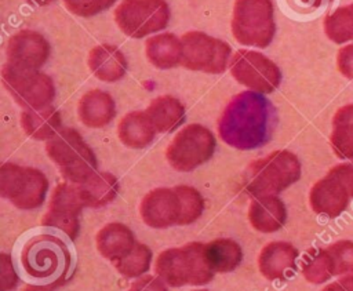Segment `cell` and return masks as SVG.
Instances as JSON below:
<instances>
[{
  "label": "cell",
  "mask_w": 353,
  "mask_h": 291,
  "mask_svg": "<svg viewBox=\"0 0 353 291\" xmlns=\"http://www.w3.org/2000/svg\"><path fill=\"white\" fill-rule=\"evenodd\" d=\"M276 121V109L263 94L243 91L226 105L218 121V132L229 146L250 150L268 143Z\"/></svg>",
  "instance_id": "cell-1"
},
{
  "label": "cell",
  "mask_w": 353,
  "mask_h": 291,
  "mask_svg": "<svg viewBox=\"0 0 353 291\" xmlns=\"http://www.w3.org/2000/svg\"><path fill=\"white\" fill-rule=\"evenodd\" d=\"M301 178V163L290 150H276L252 161L243 178L247 194L259 197L277 194Z\"/></svg>",
  "instance_id": "cell-2"
},
{
  "label": "cell",
  "mask_w": 353,
  "mask_h": 291,
  "mask_svg": "<svg viewBox=\"0 0 353 291\" xmlns=\"http://www.w3.org/2000/svg\"><path fill=\"white\" fill-rule=\"evenodd\" d=\"M154 270L170 287L203 285L214 277V272L204 258V244L196 241L160 252L154 262Z\"/></svg>",
  "instance_id": "cell-3"
},
{
  "label": "cell",
  "mask_w": 353,
  "mask_h": 291,
  "mask_svg": "<svg viewBox=\"0 0 353 291\" xmlns=\"http://www.w3.org/2000/svg\"><path fill=\"white\" fill-rule=\"evenodd\" d=\"M46 150L63 178L72 183L80 185L97 172V156L74 128H61L47 141Z\"/></svg>",
  "instance_id": "cell-4"
},
{
  "label": "cell",
  "mask_w": 353,
  "mask_h": 291,
  "mask_svg": "<svg viewBox=\"0 0 353 291\" xmlns=\"http://www.w3.org/2000/svg\"><path fill=\"white\" fill-rule=\"evenodd\" d=\"M72 257L68 245L57 236L37 234L30 237L21 251V265L23 270L36 280L57 281L63 280Z\"/></svg>",
  "instance_id": "cell-5"
},
{
  "label": "cell",
  "mask_w": 353,
  "mask_h": 291,
  "mask_svg": "<svg viewBox=\"0 0 353 291\" xmlns=\"http://www.w3.org/2000/svg\"><path fill=\"white\" fill-rule=\"evenodd\" d=\"M232 32L240 44L268 47L276 32L272 0H236Z\"/></svg>",
  "instance_id": "cell-6"
},
{
  "label": "cell",
  "mask_w": 353,
  "mask_h": 291,
  "mask_svg": "<svg viewBox=\"0 0 353 291\" xmlns=\"http://www.w3.org/2000/svg\"><path fill=\"white\" fill-rule=\"evenodd\" d=\"M48 179L37 168L4 163L0 167V193L21 210H33L44 203Z\"/></svg>",
  "instance_id": "cell-7"
},
{
  "label": "cell",
  "mask_w": 353,
  "mask_h": 291,
  "mask_svg": "<svg viewBox=\"0 0 353 291\" xmlns=\"http://www.w3.org/2000/svg\"><path fill=\"white\" fill-rule=\"evenodd\" d=\"M353 199V160L332 167L310 189L309 201L314 212L328 218L339 217Z\"/></svg>",
  "instance_id": "cell-8"
},
{
  "label": "cell",
  "mask_w": 353,
  "mask_h": 291,
  "mask_svg": "<svg viewBox=\"0 0 353 291\" xmlns=\"http://www.w3.org/2000/svg\"><path fill=\"white\" fill-rule=\"evenodd\" d=\"M1 79L6 90L23 109L50 106L55 98L52 79L39 69H25L6 63Z\"/></svg>",
  "instance_id": "cell-9"
},
{
  "label": "cell",
  "mask_w": 353,
  "mask_h": 291,
  "mask_svg": "<svg viewBox=\"0 0 353 291\" xmlns=\"http://www.w3.org/2000/svg\"><path fill=\"white\" fill-rule=\"evenodd\" d=\"M170 19L165 0H123L114 10V21L120 30L141 39L164 29Z\"/></svg>",
  "instance_id": "cell-10"
},
{
  "label": "cell",
  "mask_w": 353,
  "mask_h": 291,
  "mask_svg": "<svg viewBox=\"0 0 353 291\" xmlns=\"http://www.w3.org/2000/svg\"><path fill=\"white\" fill-rule=\"evenodd\" d=\"M215 150L212 132L201 124L183 127L165 150L168 163L176 171H192L208 161Z\"/></svg>",
  "instance_id": "cell-11"
},
{
  "label": "cell",
  "mask_w": 353,
  "mask_h": 291,
  "mask_svg": "<svg viewBox=\"0 0 353 291\" xmlns=\"http://www.w3.org/2000/svg\"><path fill=\"white\" fill-rule=\"evenodd\" d=\"M181 41L182 66L190 70L212 74L225 72L232 52L230 46L226 41L197 30L185 33L181 37Z\"/></svg>",
  "instance_id": "cell-12"
},
{
  "label": "cell",
  "mask_w": 353,
  "mask_h": 291,
  "mask_svg": "<svg viewBox=\"0 0 353 291\" xmlns=\"http://www.w3.org/2000/svg\"><path fill=\"white\" fill-rule=\"evenodd\" d=\"M230 73L240 84L259 94L273 92L281 81L279 66L263 54L251 50L234 52L230 61Z\"/></svg>",
  "instance_id": "cell-13"
},
{
  "label": "cell",
  "mask_w": 353,
  "mask_h": 291,
  "mask_svg": "<svg viewBox=\"0 0 353 291\" xmlns=\"http://www.w3.org/2000/svg\"><path fill=\"white\" fill-rule=\"evenodd\" d=\"M84 207L79 188L76 183H59L50 199L48 210L44 214L41 223L55 228L69 239H76L79 234V215Z\"/></svg>",
  "instance_id": "cell-14"
},
{
  "label": "cell",
  "mask_w": 353,
  "mask_h": 291,
  "mask_svg": "<svg viewBox=\"0 0 353 291\" xmlns=\"http://www.w3.org/2000/svg\"><path fill=\"white\" fill-rule=\"evenodd\" d=\"M142 221L154 229L179 225L182 201L175 188H157L145 194L139 205Z\"/></svg>",
  "instance_id": "cell-15"
},
{
  "label": "cell",
  "mask_w": 353,
  "mask_h": 291,
  "mask_svg": "<svg viewBox=\"0 0 353 291\" xmlns=\"http://www.w3.org/2000/svg\"><path fill=\"white\" fill-rule=\"evenodd\" d=\"M7 63L25 69L41 68L50 55V44L39 32L23 29L12 34L6 48Z\"/></svg>",
  "instance_id": "cell-16"
},
{
  "label": "cell",
  "mask_w": 353,
  "mask_h": 291,
  "mask_svg": "<svg viewBox=\"0 0 353 291\" xmlns=\"http://www.w3.org/2000/svg\"><path fill=\"white\" fill-rule=\"evenodd\" d=\"M299 251L287 241H272L266 244L259 257L258 268L261 274L273 281L284 280L294 274Z\"/></svg>",
  "instance_id": "cell-17"
},
{
  "label": "cell",
  "mask_w": 353,
  "mask_h": 291,
  "mask_svg": "<svg viewBox=\"0 0 353 291\" xmlns=\"http://www.w3.org/2000/svg\"><path fill=\"white\" fill-rule=\"evenodd\" d=\"M248 219L254 229L262 233H272L283 228L287 219V210L276 194L254 197L248 208Z\"/></svg>",
  "instance_id": "cell-18"
},
{
  "label": "cell",
  "mask_w": 353,
  "mask_h": 291,
  "mask_svg": "<svg viewBox=\"0 0 353 291\" xmlns=\"http://www.w3.org/2000/svg\"><path fill=\"white\" fill-rule=\"evenodd\" d=\"M88 66L97 79L112 83L125 74L127 61L119 47L105 43L90 51Z\"/></svg>",
  "instance_id": "cell-19"
},
{
  "label": "cell",
  "mask_w": 353,
  "mask_h": 291,
  "mask_svg": "<svg viewBox=\"0 0 353 291\" xmlns=\"http://www.w3.org/2000/svg\"><path fill=\"white\" fill-rule=\"evenodd\" d=\"M95 243L97 250L103 258L116 262L124 258L134 248L135 237L127 225L112 222L105 225L97 233Z\"/></svg>",
  "instance_id": "cell-20"
},
{
  "label": "cell",
  "mask_w": 353,
  "mask_h": 291,
  "mask_svg": "<svg viewBox=\"0 0 353 291\" xmlns=\"http://www.w3.org/2000/svg\"><path fill=\"white\" fill-rule=\"evenodd\" d=\"M116 114L114 101L110 94L101 90L85 92L79 102V117L84 126L91 128L105 127Z\"/></svg>",
  "instance_id": "cell-21"
},
{
  "label": "cell",
  "mask_w": 353,
  "mask_h": 291,
  "mask_svg": "<svg viewBox=\"0 0 353 291\" xmlns=\"http://www.w3.org/2000/svg\"><path fill=\"white\" fill-rule=\"evenodd\" d=\"M61 113L54 106L40 109H25L21 113L23 131L37 141H48L61 130Z\"/></svg>",
  "instance_id": "cell-22"
},
{
  "label": "cell",
  "mask_w": 353,
  "mask_h": 291,
  "mask_svg": "<svg viewBox=\"0 0 353 291\" xmlns=\"http://www.w3.org/2000/svg\"><path fill=\"white\" fill-rule=\"evenodd\" d=\"M145 52L153 66L170 69L182 61V41L172 33H160L146 40Z\"/></svg>",
  "instance_id": "cell-23"
},
{
  "label": "cell",
  "mask_w": 353,
  "mask_h": 291,
  "mask_svg": "<svg viewBox=\"0 0 353 291\" xmlns=\"http://www.w3.org/2000/svg\"><path fill=\"white\" fill-rule=\"evenodd\" d=\"M146 114L156 131L170 132L183 123L185 106L175 97L161 95L149 103Z\"/></svg>",
  "instance_id": "cell-24"
},
{
  "label": "cell",
  "mask_w": 353,
  "mask_h": 291,
  "mask_svg": "<svg viewBox=\"0 0 353 291\" xmlns=\"http://www.w3.org/2000/svg\"><path fill=\"white\" fill-rule=\"evenodd\" d=\"M117 134L125 146L141 149L153 141L156 128L146 112H130L119 121Z\"/></svg>",
  "instance_id": "cell-25"
},
{
  "label": "cell",
  "mask_w": 353,
  "mask_h": 291,
  "mask_svg": "<svg viewBox=\"0 0 353 291\" xmlns=\"http://www.w3.org/2000/svg\"><path fill=\"white\" fill-rule=\"evenodd\" d=\"M204 258L214 273H228L240 265L243 250L232 239H216L204 244Z\"/></svg>",
  "instance_id": "cell-26"
},
{
  "label": "cell",
  "mask_w": 353,
  "mask_h": 291,
  "mask_svg": "<svg viewBox=\"0 0 353 291\" xmlns=\"http://www.w3.org/2000/svg\"><path fill=\"white\" fill-rule=\"evenodd\" d=\"M84 207L98 208L110 203L117 192V178L110 172H95L85 182L77 185Z\"/></svg>",
  "instance_id": "cell-27"
},
{
  "label": "cell",
  "mask_w": 353,
  "mask_h": 291,
  "mask_svg": "<svg viewBox=\"0 0 353 291\" xmlns=\"http://www.w3.org/2000/svg\"><path fill=\"white\" fill-rule=\"evenodd\" d=\"M330 143L336 157L353 159V103L339 108L334 114Z\"/></svg>",
  "instance_id": "cell-28"
},
{
  "label": "cell",
  "mask_w": 353,
  "mask_h": 291,
  "mask_svg": "<svg viewBox=\"0 0 353 291\" xmlns=\"http://www.w3.org/2000/svg\"><path fill=\"white\" fill-rule=\"evenodd\" d=\"M301 269L303 277L313 284H321L330 280L334 273V263L327 248H310L305 252Z\"/></svg>",
  "instance_id": "cell-29"
},
{
  "label": "cell",
  "mask_w": 353,
  "mask_h": 291,
  "mask_svg": "<svg viewBox=\"0 0 353 291\" xmlns=\"http://www.w3.org/2000/svg\"><path fill=\"white\" fill-rule=\"evenodd\" d=\"M324 32L336 44L353 41V3L328 14L324 19Z\"/></svg>",
  "instance_id": "cell-30"
},
{
  "label": "cell",
  "mask_w": 353,
  "mask_h": 291,
  "mask_svg": "<svg viewBox=\"0 0 353 291\" xmlns=\"http://www.w3.org/2000/svg\"><path fill=\"white\" fill-rule=\"evenodd\" d=\"M120 274L128 279L143 276L152 263V250L142 243H135L134 248L121 259L113 262Z\"/></svg>",
  "instance_id": "cell-31"
},
{
  "label": "cell",
  "mask_w": 353,
  "mask_h": 291,
  "mask_svg": "<svg viewBox=\"0 0 353 291\" xmlns=\"http://www.w3.org/2000/svg\"><path fill=\"white\" fill-rule=\"evenodd\" d=\"M182 201V218L179 225H189L197 221L204 210L203 196L197 189L188 185L175 186Z\"/></svg>",
  "instance_id": "cell-32"
},
{
  "label": "cell",
  "mask_w": 353,
  "mask_h": 291,
  "mask_svg": "<svg viewBox=\"0 0 353 291\" xmlns=\"http://www.w3.org/2000/svg\"><path fill=\"white\" fill-rule=\"evenodd\" d=\"M334 263L335 276L353 274V241L339 240L327 247Z\"/></svg>",
  "instance_id": "cell-33"
},
{
  "label": "cell",
  "mask_w": 353,
  "mask_h": 291,
  "mask_svg": "<svg viewBox=\"0 0 353 291\" xmlns=\"http://www.w3.org/2000/svg\"><path fill=\"white\" fill-rule=\"evenodd\" d=\"M116 0H63L65 7L74 15L91 17L108 10Z\"/></svg>",
  "instance_id": "cell-34"
},
{
  "label": "cell",
  "mask_w": 353,
  "mask_h": 291,
  "mask_svg": "<svg viewBox=\"0 0 353 291\" xmlns=\"http://www.w3.org/2000/svg\"><path fill=\"white\" fill-rule=\"evenodd\" d=\"M18 283V274L14 269L11 257L8 254L0 255V291H10L15 288Z\"/></svg>",
  "instance_id": "cell-35"
},
{
  "label": "cell",
  "mask_w": 353,
  "mask_h": 291,
  "mask_svg": "<svg viewBox=\"0 0 353 291\" xmlns=\"http://www.w3.org/2000/svg\"><path fill=\"white\" fill-rule=\"evenodd\" d=\"M127 291H168L167 284L159 276L143 274L138 277Z\"/></svg>",
  "instance_id": "cell-36"
},
{
  "label": "cell",
  "mask_w": 353,
  "mask_h": 291,
  "mask_svg": "<svg viewBox=\"0 0 353 291\" xmlns=\"http://www.w3.org/2000/svg\"><path fill=\"white\" fill-rule=\"evenodd\" d=\"M336 65H338L339 72L345 77L353 80V43L342 47L338 51Z\"/></svg>",
  "instance_id": "cell-37"
},
{
  "label": "cell",
  "mask_w": 353,
  "mask_h": 291,
  "mask_svg": "<svg viewBox=\"0 0 353 291\" xmlns=\"http://www.w3.org/2000/svg\"><path fill=\"white\" fill-rule=\"evenodd\" d=\"M321 291H353V274H346L339 280L325 285Z\"/></svg>",
  "instance_id": "cell-38"
},
{
  "label": "cell",
  "mask_w": 353,
  "mask_h": 291,
  "mask_svg": "<svg viewBox=\"0 0 353 291\" xmlns=\"http://www.w3.org/2000/svg\"><path fill=\"white\" fill-rule=\"evenodd\" d=\"M324 0H295L296 4H299L301 7H305V8H317L323 4Z\"/></svg>",
  "instance_id": "cell-39"
},
{
  "label": "cell",
  "mask_w": 353,
  "mask_h": 291,
  "mask_svg": "<svg viewBox=\"0 0 353 291\" xmlns=\"http://www.w3.org/2000/svg\"><path fill=\"white\" fill-rule=\"evenodd\" d=\"M22 291H54L47 285H40V284H29L25 288H22Z\"/></svg>",
  "instance_id": "cell-40"
},
{
  "label": "cell",
  "mask_w": 353,
  "mask_h": 291,
  "mask_svg": "<svg viewBox=\"0 0 353 291\" xmlns=\"http://www.w3.org/2000/svg\"><path fill=\"white\" fill-rule=\"evenodd\" d=\"M25 1H28L32 6H47L54 0H25Z\"/></svg>",
  "instance_id": "cell-41"
},
{
  "label": "cell",
  "mask_w": 353,
  "mask_h": 291,
  "mask_svg": "<svg viewBox=\"0 0 353 291\" xmlns=\"http://www.w3.org/2000/svg\"><path fill=\"white\" fill-rule=\"evenodd\" d=\"M194 291H208V290H194Z\"/></svg>",
  "instance_id": "cell-42"
}]
</instances>
